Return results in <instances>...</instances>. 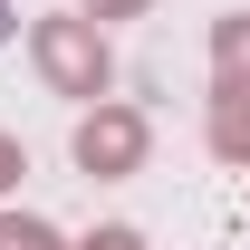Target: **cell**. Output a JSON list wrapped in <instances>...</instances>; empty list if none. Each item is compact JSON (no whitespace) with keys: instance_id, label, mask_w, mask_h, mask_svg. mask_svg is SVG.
Returning a JSON list of instances; mask_svg holds the SVG:
<instances>
[{"instance_id":"4","label":"cell","mask_w":250,"mask_h":250,"mask_svg":"<svg viewBox=\"0 0 250 250\" xmlns=\"http://www.w3.org/2000/svg\"><path fill=\"white\" fill-rule=\"evenodd\" d=\"M202 135H212L221 164H250V96H221L212 87V125H202Z\"/></svg>"},{"instance_id":"5","label":"cell","mask_w":250,"mask_h":250,"mask_svg":"<svg viewBox=\"0 0 250 250\" xmlns=\"http://www.w3.org/2000/svg\"><path fill=\"white\" fill-rule=\"evenodd\" d=\"M0 250H77V241H58L39 212H0Z\"/></svg>"},{"instance_id":"8","label":"cell","mask_w":250,"mask_h":250,"mask_svg":"<svg viewBox=\"0 0 250 250\" xmlns=\"http://www.w3.org/2000/svg\"><path fill=\"white\" fill-rule=\"evenodd\" d=\"M20 173H29V145H20V135H0V192L20 183Z\"/></svg>"},{"instance_id":"1","label":"cell","mask_w":250,"mask_h":250,"mask_svg":"<svg viewBox=\"0 0 250 250\" xmlns=\"http://www.w3.org/2000/svg\"><path fill=\"white\" fill-rule=\"evenodd\" d=\"M29 58L48 77V96H77V106H106V87H116V48H106V29H96L87 10L29 20Z\"/></svg>"},{"instance_id":"7","label":"cell","mask_w":250,"mask_h":250,"mask_svg":"<svg viewBox=\"0 0 250 250\" xmlns=\"http://www.w3.org/2000/svg\"><path fill=\"white\" fill-rule=\"evenodd\" d=\"M77 10H87L96 29H106V20H145V10H154V0H77Z\"/></svg>"},{"instance_id":"6","label":"cell","mask_w":250,"mask_h":250,"mask_svg":"<svg viewBox=\"0 0 250 250\" xmlns=\"http://www.w3.org/2000/svg\"><path fill=\"white\" fill-rule=\"evenodd\" d=\"M77 250H145V231H135V221H96Z\"/></svg>"},{"instance_id":"9","label":"cell","mask_w":250,"mask_h":250,"mask_svg":"<svg viewBox=\"0 0 250 250\" xmlns=\"http://www.w3.org/2000/svg\"><path fill=\"white\" fill-rule=\"evenodd\" d=\"M10 29H20V10H10V0H0V39H10Z\"/></svg>"},{"instance_id":"2","label":"cell","mask_w":250,"mask_h":250,"mask_svg":"<svg viewBox=\"0 0 250 250\" xmlns=\"http://www.w3.org/2000/svg\"><path fill=\"white\" fill-rule=\"evenodd\" d=\"M67 154H77V173L87 183H125V173H145V154H154V125L135 116V106H87L77 116V135H67Z\"/></svg>"},{"instance_id":"3","label":"cell","mask_w":250,"mask_h":250,"mask_svg":"<svg viewBox=\"0 0 250 250\" xmlns=\"http://www.w3.org/2000/svg\"><path fill=\"white\" fill-rule=\"evenodd\" d=\"M212 87L221 96H250V10L212 20Z\"/></svg>"}]
</instances>
